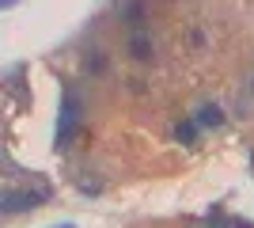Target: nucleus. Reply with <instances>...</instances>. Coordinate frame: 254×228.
Listing matches in <instances>:
<instances>
[{"mask_svg":"<svg viewBox=\"0 0 254 228\" xmlns=\"http://www.w3.org/2000/svg\"><path fill=\"white\" fill-rule=\"evenodd\" d=\"M57 228H76V225H57Z\"/></svg>","mask_w":254,"mask_h":228,"instance_id":"nucleus-6","label":"nucleus"},{"mask_svg":"<svg viewBox=\"0 0 254 228\" xmlns=\"http://www.w3.org/2000/svg\"><path fill=\"white\" fill-rule=\"evenodd\" d=\"M220 122H224V110L216 107V103H212V107H201V114H197V126H205V130L212 126V130H216Z\"/></svg>","mask_w":254,"mask_h":228,"instance_id":"nucleus-4","label":"nucleus"},{"mask_svg":"<svg viewBox=\"0 0 254 228\" xmlns=\"http://www.w3.org/2000/svg\"><path fill=\"white\" fill-rule=\"evenodd\" d=\"M193 133H197V126H193V122H186V126H179V130H175V137H179V141H193Z\"/></svg>","mask_w":254,"mask_h":228,"instance_id":"nucleus-5","label":"nucleus"},{"mask_svg":"<svg viewBox=\"0 0 254 228\" xmlns=\"http://www.w3.org/2000/svg\"><path fill=\"white\" fill-rule=\"evenodd\" d=\"M42 198H46V190H38V194H8L4 209H8V213H23V209H34Z\"/></svg>","mask_w":254,"mask_h":228,"instance_id":"nucleus-2","label":"nucleus"},{"mask_svg":"<svg viewBox=\"0 0 254 228\" xmlns=\"http://www.w3.org/2000/svg\"><path fill=\"white\" fill-rule=\"evenodd\" d=\"M129 54L137 57V61H148V57H152V38L144 31H137L133 38H129Z\"/></svg>","mask_w":254,"mask_h":228,"instance_id":"nucleus-3","label":"nucleus"},{"mask_svg":"<svg viewBox=\"0 0 254 228\" xmlns=\"http://www.w3.org/2000/svg\"><path fill=\"white\" fill-rule=\"evenodd\" d=\"M76 118H80V99H76L72 91H64V110H61V130H57V145H68Z\"/></svg>","mask_w":254,"mask_h":228,"instance_id":"nucleus-1","label":"nucleus"}]
</instances>
